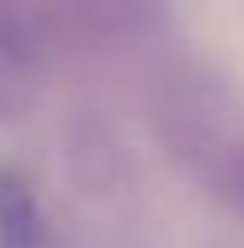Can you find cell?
Returning <instances> with one entry per match:
<instances>
[{
	"label": "cell",
	"instance_id": "1",
	"mask_svg": "<svg viewBox=\"0 0 244 248\" xmlns=\"http://www.w3.org/2000/svg\"><path fill=\"white\" fill-rule=\"evenodd\" d=\"M46 55H51V37L42 14L0 5V110L23 106L37 92Z\"/></svg>",
	"mask_w": 244,
	"mask_h": 248
},
{
	"label": "cell",
	"instance_id": "2",
	"mask_svg": "<svg viewBox=\"0 0 244 248\" xmlns=\"http://www.w3.org/2000/svg\"><path fill=\"white\" fill-rule=\"evenodd\" d=\"M0 248H55L42 198L14 166H0Z\"/></svg>",
	"mask_w": 244,
	"mask_h": 248
}]
</instances>
